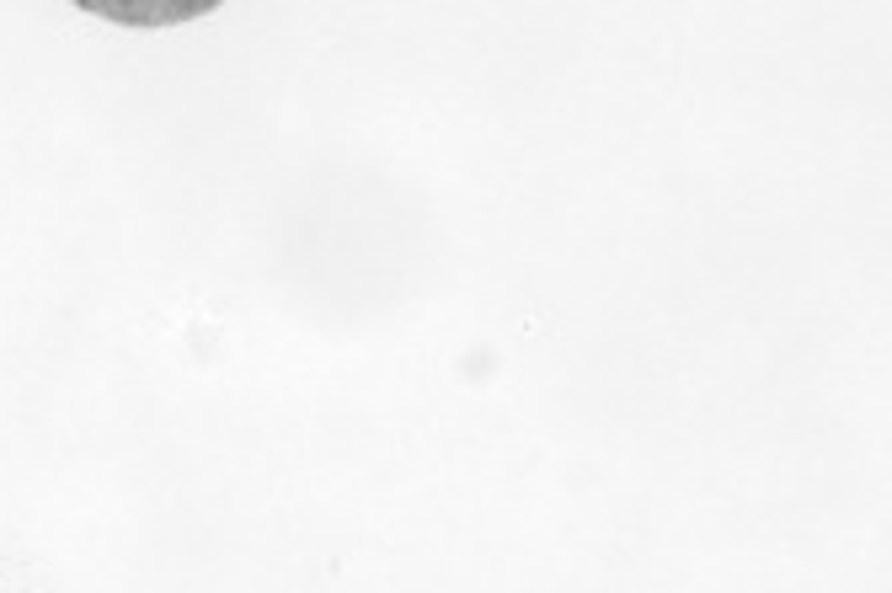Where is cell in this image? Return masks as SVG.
<instances>
[{
    "mask_svg": "<svg viewBox=\"0 0 892 593\" xmlns=\"http://www.w3.org/2000/svg\"><path fill=\"white\" fill-rule=\"evenodd\" d=\"M75 11L118 27H182L193 17H209L214 0H81Z\"/></svg>",
    "mask_w": 892,
    "mask_h": 593,
    "instance_id": "obj_1",
    "label": "cell"
}]
</instances>
